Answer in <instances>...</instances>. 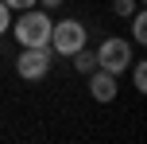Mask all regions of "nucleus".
Returning <instances> with one entry per match:
<instances>
[{"label": "nucleus", "instance_id": "nucleus-1", "mask_svg": "<svg viewBox=\"0 0 147 144\" xmlns=\"http://www.w3.org/2000/svg\"><path fill=\"white\" fill-rule=\"evenodd\" d=\"M51 27H54V20H51V12L47 8H23L20 16L12 20V35H16V43L20 47H39V43H51Z\"/></svg>", "mask_w": 147, "mask_h": 144}, {"label": "nucleus", "instance_id": "nucleus-2", "mask_svg": "<svg viewBox=\"0 0 147 144\" xmlns=\"http://www.w3.org/2000/svg\"><path fill=\"white\" fill-rule=\"evenodd\" d=\"M132 59H136V47L128 43L124 35H109V39H101V47H97V66L109 70V74H116V78L132 66Z\"/></svg>", "mask_w": 147, "mask_h": 144}, {"label": "nucleus", "instance_id": "nucleus-3", "mask_svg": "<svg viewBox=\"0 0 147 144\" xmlns=\"http://www.w3.org/2000/svg\"><path fill=\"white\" fill-rule=\"evenodd\" d=\"M51 62H54L51 43L20 47V55H16V74H20L23 82H39V78H47V74H51Z\"/></svg>", "mask_w": 147, "mask_h": 144}, {"label": "nucleus", "instance_id": "nucleus-4", "mask_svg": "<svg viewBox=\"0 0 147 144\" xmlns=\"http://www.w3.org/2000/svg\"><path fill=\"white\" fill-rule=\"evenodd\" d=\"M85 43H89V27L81 20H54V27H51V51L54 55H74Z\"/></svg>", "mask_w": 147, "mask_h": 144}, {"label": "nucleus", "instance_id": "nucleus-5", "mask_svg": "<svg viewBox=\"0 0 147 144\" xmlns=\"http://www.w3.org/2000/svg\"><path fill=\"white\" fill-rule=\"evenodd\" d=\"M89 98L93 101H101V105H109V101H116V93H120V86H116V74H109V70H89Z\"/></svg>", "mask_w": 147, "mask_h": 144}, {"label": "nucleus", "instance_id": "nucleus-6", "mask_svg": "<svg viewBox=\"0 0 147 144\" xmlns=\"http://www.w3.org/2000/svg\"><path fill=\"white\" fill-rule=\"evenodd\" d=\"M70 59H74V70H78V74H89V70H97V51H89V47H78Z\"/></svg>", "mask_w": 147, "mask_h": 144}, {"label": "nucleus", "instance_id": "nucleus-7", "mask_svg": "<svg viewBox=\"0 0 147 144\" xmlns=\"http://www.w3.org/2000/svg\"><path fill=\"white\" fill-rule=\"evenodd\" d=\"M128 20H132V43L143 47V43H147V12H140V8H136Z\"/></svg>", "mask_w": 147, "mask_h": 144}, {"label": "nucleus", "instance_id": "nucleus-8", "mask_svg": "<svg viewBox=\"0 0 147 144\" xmlns=\"http://www.w3.org/2000/svg\"><path fill=\"white\" fill-rule=\"evenodd\" d=\"M132 86L136 90H147V66H143V59H132Z\"/></svg>", "mask_w": 147, "mask_h": 144}, {"label": "nucleus", "instance_id": "nucleus-9", "mask_svg": "<svg viewBox=\"0 0 147 144\" xmlns=\"http://www.w3.org/2000/svg\"><path fill=\"white\" fill-rule=\"evenodd\" d=\"M8 27H12V8H8L4 0H0V39L8 35Z\"/></svg>", "mask_w": 147, "mask_h": 144}, {"label": "nucleus", "instance_id": "nucleus-10", "mask_svg": "<svg viewBox=\"0 0 147 144\" xmlns=\"http://www.w3.org/2000/svg\"><path fill=\"white\" fill-rule=\"evenodd\" d=\"M136 4H140V0H112V12H116V16H132Z\"/></svg>", "mask_w": 147, "mask_h": 144}, {"label": "nucleus", "instance_id": "nucleus-11", "mask_svg": "<svg viewBox=\"0 0 147 144\" xmlns=\"http://www.w3.org/2000/svg\"><path fill=\"white\" fill-rule=\"evenodd\" d=\"M4 4H8V8H12V12H23V8H35V4H39V0H4Z\"/></svg>", "mask_w": 147, "mask_h": 144}, {"label": "nucleus", "instance_id": "nucleus-12", "mask_svg": "<svg viewBox=\"0 0 147 144\" xmlns=\"http://www.w3.org/2000/svg\"><path fill=\"white\" fill-rule=\"evenodd\" d=\"M62 0H39V8H58Z\"/></svg>", "mask_w": 147, "mask_h": 144}]
</instances>
